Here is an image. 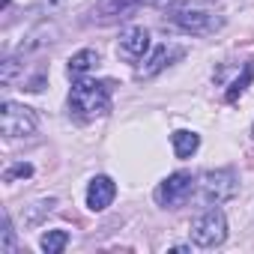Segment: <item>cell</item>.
<instances>
[{"label": "cell", "mask_w": 254, "mask_h": 254, "mask_svg": "<svg viewBox=\"0 0 254 254\" xmlns=\"http://www.w3.org/2000/svg\"><path fill=\"white\" fill-rule=\"evenodd\" d=\"M111 108V90L105 81H93V78H78L69 90V111L84 117V120H93V117H102L108 114Z\"/></svg>", "instance_id": "obj_1"}, {"label": "cell", "mask_w": 254, "mask_h": 254, "mask_svg": "<svg viewBox=\"0 0 254 254\" xmlns=\"http://www.w3.org/2000/svg\"><path fill=\"white\" fill-rule=\"evenodd\" d=\"M224 239H227V215L218 206L200 212L191 221V242L197 248H218Z\"/></svg>", "instance_id": "obj_2"}, {"label": "cell", "mask_w": 254, "mask_h": 254, "mask_svg": "<svg viewBox=\"0 0 254 254\" xmlns=\"http://www.w3.org/2000/svg\"><path fill=\"white\" fill-rule=\"evenodd\" d=\"M197 194L203 203L209 206H218L224 200H230L236 194V174L230 168H221V171H206L197 183Z\"/></svg>", "instance_id": "obj_3"}, {"label": "cell", "mask_w": 254, "mask_h": 254, "mask_svg": "<svg viewBox=\"0 0 254 254\" xmlns=\"http://www.w3.org/2000/svg\"><path fill=\"white\" fill-rule=\"evenodd\" d=\"M191 191H194V177L186 171H177L156 186V203L165 209H177L191 197Z\"/></svg>", "instance_id": "obj_4"}, {"label": "cell", "mask_w": 254, "mask_h": 254, "mask_svg": "<svg viewBox=\"0 0 254 254\" xmlns=\"http://www.w3.org/2000/svg\"><path fill=\"white\" fill-rule=\"evenodd\" d=\"M0 126H3V135L6 138H27L36 132V114L27 108V105H18V102H3L0 108Z\"/></svg>", "instance_id": "obj_5"}, {"label": "cell", "mask_w": 254, "mask_h": 254, "mask_svg": "<svg viewBox=\"0 0 254 254\" xmlns=\"http://www.w3.org/2000/svg\"><path fill=\"white\" fill-rule=\"evenodd\" d=\"M174 24L183 27L186 33H197V36H203V33H215V30L221 27V18H218L215 12H209V9L186 6V9H177V12H174Z\"/></svg>", "instance_id": "obj_6"}, {"label": "cell", "mask_w": 254, "mask_h": 254, "mask_svg": "<svg viewBox=\"0 0 254 254\" xmlns=\"http://www.w3.org/2000/svg\"><path fill=\"white\" fill-rule=\"evenodd\" d=\"M117 51H120L123 60H129V63L144 60V54L150 51V30L147 27H129V30L120 36Z\"/></svg>", "instance_id": "obj_7"}, {"label": "cell", "mask_w": 254, "mask_h": 254, "mask_svg": "<svg viewBox=\"0 0 254 254\" xmlns=\"http://www.w3.org/2000/svg\"><path fill=\"white\" fill-rule=\"evenodd\" d=\"M114 197H117V186H114L111 177L99 174V177L90 180V186H87V209L102 212V209H108L114 203Z\"/></svg>", "instance_id": "obj_8"}, {"label": "cell", "mask_w": 254, "mask_h": 254, "mask_svg": "<svg viewBox=\"0 0 254 254\" xmlns=\"http://www.w3.org/2000/svg\"><path fill=\"white\" fill-rule=\"evenodd\" d=\"M144 3H147V0H99L93 15H96V21L111 24V21H120V18H129Z\"/></svg>", "instance_id": "obj_9"}, {"label": "cell", "mask_w": 254, "mask_h": 254, "mask_svg": "<svg viewBox=\"0 0 254 254\" xmlns=\"http://www.w3.org/2000/svg\"><path fill=\"white\" fill-rule=\"evenodd\" d=\"M177 57H183V48H177V45H159L156 51H153V57L138 69V78H153V75H159L165 66H171V60H177Z\"/></svg>", "instance_id": "obj_10"}, {"label": "cell", "mask_w": 254, "mask_h": 254, "mask_svg": "<svg viewBox=\"0 0 254 254\" xmlns=\"http://www.w3.org/2000/svg\"><path fill=\"white\" fill-rule=\"evenodd\" d=\"M99 66V51H93V48H84V51H78V54H72L69 57V78H84L87 72H93Z\"/></svg>", "instance_id": "obj_11"}, {"label": "cell", "mask_w": 254, "mask_h": 254, "mask_svg": "<svg viewBox=\"0 0 254 254\" xmlns=\"http://www.w3.org/2000/svg\"><path fill=\"white\" fill-rule=\"evenodd\" d=\"M171 144H174V156L177 159H191L200 147V135L197 132H189V129H180L171 135Z\"/></svg>", "instance_id": "obj_12"}, {"label": "cell", "mask_w": 254, "mask_h": 254, "mask_svg": "<svg viewBox=\"0 0 254 254\" xmlns=\"http://www.w3.org/2000/svg\"><path fill=\"white\" fill-rule=\"evenodd\" d=\"M66 245H69V233L60 230V227H57V230H45L42 239H39V248H42L45 254H60Z\"/></svg>", "instance_id": "obj_13"}, {"label": "cell", "mask_w": 254, "mask_h": 254, "mask_svg": "<svg viewBox=\"0 0 254 254\" xmlns=\"http://www.w3.org/2000/svg\"><path fill=\"white\" fill-rule=\"evenodd\" d=\"M251 78H254V63H248V66H245V72L230 84V90H227V102H236V99L245 93V87L251 84Z\"/></svg>", "instance_id": "obj_14"}, {"label": "cell", "mask_w": 254, "mask_h": 254, "mask_svg": "<svg viewBox=\"0 0 254 254\" xmlns=\"http://www.w3.org/2000/svg\"><path fill=\"white\" fill-rule=\"evenodd\" d=\"M18 245H15V230H12V221L9 215H3V242H0V254H15Z\"/></svg>", "instance_id": "obj_15"}, {"label": "cell", "mask_w": 254, "mask_h": 254, "mask_svg": "<svg viewBox=\"0 0 254 254\" xmlns=\"http://www.w3.org/2000/svg\"><path fill=\"white\" fill-rule=\"evenodd\" d=\"M33 174V165H27V162H18V165H9L6 171H3V183H15V180H27Z\"/></svg>", "instance_id": "obj_16"}, {"label": "cell", "mask_w": 254, "mask_h": 254, "mask_svg": "<svg viewBox=\"0 0 254 254\" xmlns=\"http://www.w3.org/2000/svg\"><path fill=\"white\" fill-rule=\"evenodd\" d=\"M174 0H147V6H156V9H168Z\"/></svg>", "instance_id": "obj_17"}, {"label": "cell", "mask_w": 254, "mask_h": 254, "mask_svg": "<svg viewBox=\"0 0 254 254\" xmlns=\"http://www.w3.org/2000/svg\"><path fill=\"white\" fill-rule=\"evenodd\" d=\"M251 135H254V126H251Z\"/></svg>", "instance_id": "obj_18"}]
</instances>
